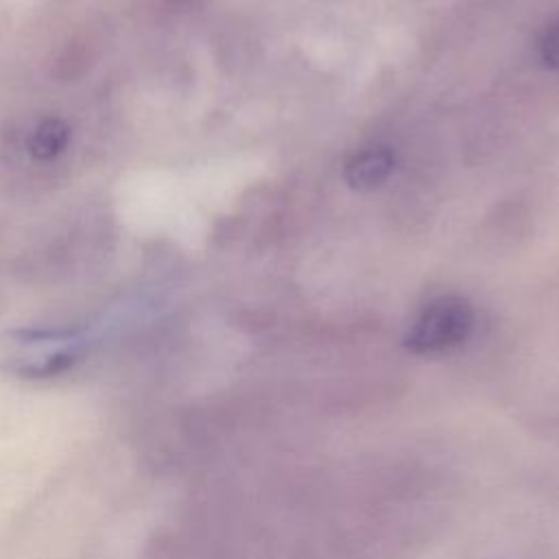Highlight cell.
I'll use <instances>...</instances> for the list:
<instances>
[{
	"label": "cell",
	"instance_id": "1",
	"mask_svg": "<svg viewBox=\"0 0 559 559\" xmlns=\"http://www.w3.org/2000/svg\"><path fill=\"white\" fill-rule=\"evenodd\" d=\"M474 314L467 301L441 297L426 306L406 334V347L415 354H439L463 343L472 330Z\"/></svg>",
	"mask_w": 559,
	"mask_h": 559
},
{
	"label": "cell",
	"instance_id": "2",
	"mask_svg": "<svg viewBox=\"0 0 559 559\" xmlns=\"http://www.w3.org/2000/svg\"><path fill=\"white\" fill-rule=\"evenodd\" d=\"M393 170V155L389 148H367L356 153L345 166V179L352 188L369 190L380 186Z\"/></svg>",
	"mask_w": 559,
	"mask_h": 559
},
{
	"label": "cell",
	"instance_id": "3",
	"mask_svg": "<svg viewBox=\"0 0 559 559\" xmlns=\"http://www.w3.org/2000/svg\"><path fill=\"white\" fill-rule=\"evenodd\" d=\"M70 142V127L61 118H44L28 138V151L37 159L57 157Z\"/></svg>",
	"mask_w": 559,
	"mask_h": 559
},
{
	"label": "cell",
	"instance_id": "4",
	"mask_svg": "<svg viewBox=\"0 0 559 559\" xmlns=\"http://www.w3.org/2000/svg\"><path fill=\"white\" fill-rule=\"evenodd\" d=\"M542 59L548 68L559 72V26H552L542 39Z\"/></svg>",
	"mask_w": 559,
	"mask_h": 559
}]
</instances>
